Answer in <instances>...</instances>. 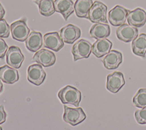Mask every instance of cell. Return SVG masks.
Masks as SVG:
<instances>
[{
  "label": "cell",
  "instance_id": "cell-1",
  "mask_svg": "<svg viewBox=\"0 0 146 130\" xmlns=\"http://www.w3.org/2000/svg\"><path fill=\"white\" fill-rule=\"evenodd\" d=\"M58 96L63 104H70L76 107L79 106L81 100L80 91L69 85L62 88L59 91Z\"/></svg>",
  "mask_w": 146,
  "mask_h": 130
},
{
  "label": "cell",
  "instance_id": "cell-2",
  "mask_svg": "<svg viewBox=\"0 0 146 130\" xmlns=\"http://www.w3.org/2000/svg\"><path fill=\"white\" fill-rule=\"evenodd\" d=\"M107 7L105 4L96 1L93 3L89 11L88 19L92 23H107Z\"/></svg>",
  "mask_w": 146,
  "mask_h": 130
},
{
  "label": "cell",
  "instance_id": "cell-3",
  "mask_svg": "<svg viewBox=\"0 0 146 130\" xmlns=\"http://www.w3.org/2000/svg\"><path fill=\"white\" fill-rule=\"evenodd\" d=\"M64 110L63 116L64 121L72 126L79 124L86 118V113L80 107L74 108L64 105Z\"/></svg>",
  "mask_w": 146,
  "mask_h": 130
},
{
  "label": "cell",
  "instance_id": "cell-4",
  "mask_svg": "<svg viewBox=\"0 0 146 130\" xmlns=\"http://www.w3.org/2000/svg\"><path fill=\"white\" fill-rule=\"evenodd\" d=\"M92 45L86 39L78 40L72 46V53L74 56V60L76 61L80 59L88 58L91 52Z\"/></svg>",
  "mask_w": 146,
  "mask_h": 130
},
{
  "label": "cell",
  "instance_id": "cell-5",
  "mask_svg": "<svg viewBox=\"0 0 146 130\" xmlns=\"http://www.w3.org/2000/svg\"><path fill=\"white\" fill-rule=\"evenodd\" d=\"M129 11L125 7L116 5L108 13V19L110 23L114 26H120L123 25L125 22Z\"/></svg>",
  "mask_w": 146,
  "mask_h": 130
},
{
  "label": "cell",
  "instance_id": "cell-6",
  "mask_svg": "<svg viewBox=\"0 0 146 130\" xmlns=\"http://www.w3.org/2000/svg\"><path fill=\"white\" fill-rule=\"evenodd\" d=\"M10 29L13 38L19 42L25 41L30 34V29L23 20H19L11 23Z\"/></svg>",
  "mask_w": 146,
  "mask_h": 130
},
{
  "label": "cell",
  "instance_id": "cell-7",
  "mask_svg": "<svg viewBox=\"0 0 146 130\" xmlns=\"http://www.w3.org/2000/svg\"><path fill=\"white\" fill-rule=\"evenodd\" d=\"M27 78L30 83L39 86L45 79L46 72L40 64H32L28 67Z\"/></svg>",
  "mask_w": 146,
  "mask_h": 130
},
{
  "label": "cell",
  "instance_id": "cell-8",
  "mask_svg": "<svg viewBox=\"0 0 146 130\" xmlns=\"http://www.w3.org/2000/svg\"><path fill=\"white\" fill-rule=\"evenodd\" d=\"M6 55L7 64L14 68H19L25 59L21 49L15 46H11L9 48Z\"/></svg>",
  "mask_w": 146,
  "mask_h": 130
},
{
  "label": "cell",
  "instance_id": "cell-9",
  "mask_svg": "<svg viewBox=\"0 0 146 130\" xmlns=\"http://www.w3.org/2000/svg\"><path fill=\"white\" fill-rule=\"evenodd\" d=\"M125 84V80L123 73L115 71L109 75L107 78L106 88L112 93L117 92Z\"/></svg>",
  "mask_w": 146,
  "mask_h": 130
},
{
  "label": "cell",
  "instance_id": "cell-10",
  "mask_svg": "<svg viewBox=\"0 0 146 130\" xmlns=\"http://www.w3.org/2000/svg\"><path fill=\"white\" fill-rule=\"evenodd\" d=\"M81 35L80 29L73 25L68 24L60 30V36L62 40L68 44H72Z\"/></svg>",
  "mask_w": 146,
  "mask_h": 130
},
{
  "label": "cell",
  "instance_id": "cell-11",
  "mask_svg": "<svg viewBox=\"0 0 146 130\" xmlns=\"http://www.w3.org/2000/svg\"><path fill=\"white\" fill-rule=\"evenodd\" d=\"M33 60L44 67H47L52 66L55 63L56 57L52 51L42 48L34 54L33 57Z\"/></svg>",
  "mask_w": 146,
  "mask_h": 130
},
{
  "label": "cell",
  "instance_id": "cell-12",
  "mask_svg": "<svg viewBox=\"0 0 146 130\" xmlns=\"http://www.w3.org/2000/svg\"><path fill=\"white\" fill-rule=\"evenodd\" d=\"M116 35L119 40L124 42H129L138 36V30L136 27L124 23L117 29Z\"/></svg>",
  "mask_w": 146,
  "mask_h": 130
},
{
  "label": "cell",
  "instance_id": "cell-13",
  "mask_svg": "<svg viewBox=\"0 0 146 130\" xmlns=\"http://www.w3.org/2000/svg\"><path fill=\"white\" fill-rule=\"evenodd\" d=\"M43 46L57 52L64 46V43L58 32H48L43 36Z\"/></svg>",
  "mask_w": 146,
  "mask_h": 130
},
{
  "label": "cell",
  "instance_id": "cell-14",
  "mask_svg": "<svg viewBox=\"0 0 146 130\" xmlns=\"http://www.w3.org/2000/svg\"><path fill=\"white\" fill-rule=\"evenodd\" d=\"M127 18L129 25L136 28L141 27L146 22V11L141 8H136L129 11Z\"/></svg>",
  "mask_w": 146,
  "mask_h": 130
},
{
  "label": "cell",
  "instance_id": "cell-15",
  "mask_svg": "<svg viewBox=\"0 0 146 130\" xmlns=\"http://www.w3.org/2000/svg\"><path fill=\"white\" fill-rule=\"evenodd\" d=\"M103 63L105 68L108 70L117 68L123 61V56L120 52L111 50L103 58Z\"/></svg>",
  "mask_w": 146,
  "mask_h": 130
},
{
  "label": "cell",
  "instance_id": "cell-16",
  "mask_svg": "<svg viewBox=\"0 0 146 130\" xmlns=\"http://www.w3.org/2000/svg\"><path fill=\"white\" fill-rule=\"evenodd\" d=\"M54 7L55 10L60 13L66 21L74 11V4L72 0H55Z\"/></svg>",
  "mask_w": 146,
  "mask_h": 130
},
{
  "label": "cell",
  "instance_id": "cell-17",
  "mask_svg": "<svg viewBox=\"0 0 146 130\" xmlns=\"http://www.w3.org/2000/svg\"><path fill=\"white\" fill-rule=\"evenodd\" d=\"M112 43L108 39H98L92 45V51L97 58H101L108 54L112 47Z\"/></svg>",
  "mask_w": 146,
  "mask_h": 130
},
{
  "label": "cell",
  "instance_id": "cell-18",
  "mask_svg": "<svg viewBox=\"0 0 146 130\" xmlns=\"http://www.w3.org/2000/svg\"><path fill=\"white\" fill-rule=\"evenodd\" d=\"M27 48L31 52H37L43 45L42 34L35 31H31L25 42Z\"/></svg>",
  "mask_w": 146,
  "mask_h": 130
},
{
  "label": "cell",
  "instance_id": "cell-19",
  "mask_svg": "<svg viewBox=\"0 0 146 130\" xmlns=\"http://www.w3.org/2000/svg\"><path fill=\"white\" fill-rule=\"evenodd\" d=\"M0 79L5 83L13 84L19 79L18 72L15 68L5 65L0 67Z\"/></svg>",
  "mask_w": 146,
  "mask_h": 130
},
{
  "label": "cell",
  "instance_id": "cell-20",
  "mask_svg": "<svg viewBox=\"0 0 146 130\" xmlns=\"http://www.w3.org/2000/svg\"><path fill=\"white\" fill-rule=\"evenodd\" d=\"M111 34V29L107 23H98L94 25L90 31L91 36L96 39H105Z\"/></svg>",
  "mask_w": 146,
  "mask_h": 130
},
{
  "label": "cell",
  "instance_id": "cell-21",
  "mask_svg": "<svg viewBox=\"0 0 146 130\" xmlns=\"http://www.w3.org/2000/svg\"><path fill=\"white\" fill-rule=\"evenodd\" d=\"M132 49L136 55L145 58L146 54V34H139L132 42Z\"/></svg>",
  "mask_w": 146,
  "mask_h": 130
},
{
  "label": "cell",
  "instance_id": "cell-22",
  "mask_svg": "<svg viewBox=\"0 0 146 130\" xmlns=\"http://www.w3.org/2000/svg\"><path fill=\"white\" fill-rule=\"evenodd\" d=\"M92 5V0H76L74 4V10L76 16L88 19L89 11Z\"/></svg>",
  "mask_w": 146,
  "mask_h": 130
},
{
  "label": "cell",
  "instance_id": "cell-23",
  "mask_svg": "<svg viewBox=\"0 0 146 130\" xmlns=\"http://www.w3.org/2000/svg\"><path fill=\"white\" fill-rule=\"evenodd\" d=\"M34 2L38 5L40 13L43 16L49 17L55 11L53 0H38Z\"/></svg>",
  "mask_w": 146,
  "mask_h": 130
},
{
  "label": "cell",
  "instance_id": "cell-24",
  "mask_svg": "<svg viewBox=\"0 0 146 130\" xmlns=\"http://www.w3.org/2000/svg\"><path fill=\"white\" fill-rule=\"evenodd\" d=\"M133 104L138 108H146V88H140L132 99Z\"/></svg>",
  "mask_w": 146,
  "mask_h": 130
},
{
  "label": "cell",
  "instance_id": "cell-25",
  "mask_svg": "<svg viewBox=\"0 0 146 130\" xmlns=\"http://www.w3.org/2000/svg\"><path fill=\"white\" fill-rule=\"evenodd\" d=\"M10 27L5 19H0V38L9 37L10 32Z\"/></svg>",
  "mask_w": 146,
  "mask_h": 130
},
{
  "label": "cell",
  "instance_id": "cell-26",
  "mask_svg": "<svg viewBox=\"0 0 146 130\" xmlns=\"http://www.w3.org/2000/svg\"><path fill=\"white\" fill-rule=\"evenodd\" d=\"M135 117L136 121L140 124H146V108L135 111Z\"/></svg>",
  "mask_w": 146,
  "mask_h": 130
},
{
  "label": "cell",
  "instance_id": "cell-27",
  "mask_svg": "<svg viewBox=\"0 0 146 130\" xmlns=\"http://www.w3.org/2000/svg\"><path fill=\"white\" fill-rule=\"evenodd\" d=\"M8 49V46L5 41L0 38V58H3Z\"/></svg>",
  "mask_w": 146,
  "mask_h": 130
},
{
  "label": "cell",
  "instance_id": "cell-28",
  "mask_svg": "<svg viewBox=\"0 0 146 130\" xmlns=\"http://www.w3.org/2000/svg\"><path fill=\"white\" fill-rule=\"evenodd\" d=\"M7 114L4 110L3 105H0V124L3 123L6 121Z\"/></svg>",
  "mask_w": 146,
  "mask_h": 130
},
{
  "label": "cell",
  "instance_id": "cell-29",
  "mask_svg": "<svg viewBox=\"0 0 146 130\" xmlns=\"http://www.w3.org/2000/svg\"><path fill=\"white\" fill-rule=\"evenodd\" d=\"M5 11L4 10V8L1 5V3H0V19H3L5 15Z\"/></svg>",
  "mask_w": 146,
  "mask_h": 130
},
{
  "label": "cell",
  "instance_id": "cell-30",
  "mask_svg": "<svg viewBox=\"0 0 146 130\" xmlns=\"http://www.w3.org/2000/svg\"><path fill=\"white\" fill-rule=\"evenodd\" d=\"M2 90H3V84L2 82L0 80V93L2 91Z\"/></svg>",
  "mask_w": 146,
  "mask_h": 130
},
{
  "label": "cell",
  "instance_id": "cell-31",
  "mask_svg": "<svg viewBox=\"0 0 146 130\" xmlns=\"http://www.w3.org/2000/svg\"><path fill=\"white\" fill-rule=\"evenodd\" d=\"M0 130H3V129H2V128L1 126H0Z\"/></svg>",
  "mask_w": 146,
  "mask_h": 130
},
{
  "label": "cell",
  "instance_id": "cell-32",
  "mask_svg": "<svg viewBox=\"0 0 146 130\" xmlns=\"http://www.w3.org/2000/svg\"><path fill=\"white\" fill-rule=\"evenodd\" d=\"M36 1H38V0H36Z\"/></svg>",
  "mask_w": 146,
  "mask_h": 130
}]
</instances>
